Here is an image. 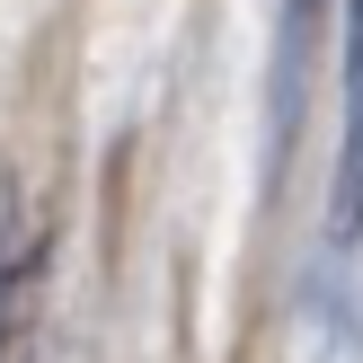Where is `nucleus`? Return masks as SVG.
<instances>
[{"instance_id":"nucleus-1","label":"nucleus","mask_w":363,"mask_h":363,"mask_svg":"<svg viewBox=\"0 0 363 363\" xmlns=\"http://www.w3.org/2000/svg\"><path fill=\"white\" fill-rule=\"evenodd\" d=\"M337 89H346V124H337V177H328V257L363 248V0H337Z\"/></svg>"}]
</instances>
